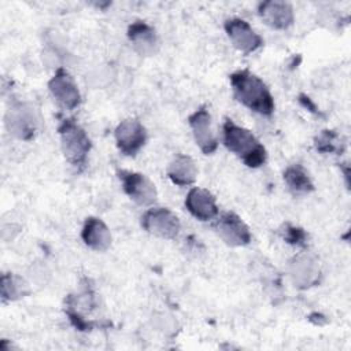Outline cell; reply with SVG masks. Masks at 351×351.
Instances as JSON below:
<instances>
[{"instance_id": "1", "label": "cell", "mask_w": 351, "mask_h": 351, "mask_svg": "<svg viewBox=\"0 0 351 351\" xmlns=\"http://www.w3.org/2000/svg\"><path fill=\"white\" fill-rule=\"evenodd\" d=\"M229 80L234 99L244 107L263 117H270L274 112V97L256 74L248 70H237L229 75Z\"/></svg>"}, {"instance_id": "2", "label": "cell", "mask_w": 351, "mask_h": 351, "mask_svg": "<svg viewBox=\"0 0 351 351\" xmlns=\"http://www.w3.org/2000/svg\"><path fill=\"white\" fill-rule=\"evenodd\" d=\"M222 140L225 147L247 167L258 169L266 163L267 151L265 145L251 130L237 125L229 118L225 119L222 125Z\"/></svg>"}, {"instance_id": "3", "label": "cell", "mask_w": 351, "mask_h": 351, "mask_svg": "<svg viewBox=\"0 0 351 351\" xmlns=\"http://www.w3.org/2000/svg\"><path fill=\"white\" fill-rule=\"evenodd\" d=\"M58 133L66 160L77 171H82L92 148L88 133L74 118H63L58 125Z\"/></svg>"}, {"instance_id": "4", "label": "cell", "mask_w": 351, "mask_h": 351, "mask_svg": "<svg viewBox=\"0 0 351 351\" xmlns=\"http://www.w3.org/2000/svg\"><path fill=\"white\" fill-rule=\"evenodd\" d=\"M140 222L147 233L163 240L176 239L181 230L178 217L167 207L151 206L144 211Z\"/></svg>"}, {"instance_id": "5", "label": "cell", "mask_w": 351, "mask_h": 351, "mask_svg": "<svg viewBox=\"0 0 351 351\" xmlns=\"http://www.w3.org/2000/svg\"><path fill=\"white\" fill-rule=\"evenodd\" d=\"M118 178L126 196L141 207H151L158 199L155 184L143 173L133 170H118Z\"/></svg>"}, {"instance_id": "6", "label": "cell", "mask_w": 351, "mask_h": 351, "mask_svg": "<svg viewBox=\"0 0 351 351\" xmlns=\"http://www.w3.org/2000/svg\"><path fill=\"white\" fill-rule=\"evenodd\" d=\"M48 89L59 107L74 110L81 104V93L74 77L63 67L56 69L48 81Z\"/></svg>"}, {"instance_id": "7", "label": "cell", "mask_w": 351, "mask_h": 351, "mask_svg": "<svg viewBox=\"0 0 351 351\" xmlns=\"http://www.w3.org/2000/svg\"><path fill=\"white\" fill-rule=\"evenodd\" d=\"M36 111L27 103H14L5 112L8 132L19 140H32L37 130Z\"/></svg>"}, {"instance_id": "8", "label": "cell", "mask_w": 351, "mask_h": 351, "mask_svg": "<svg viewBox=\"0 0 351 351\" xmlns=\"http://www.w3.org/2000/svg\"><path fill=\"white\" fill-rule=\"evenodd\" d=\"M214 229L221 240L230 247H244L252 240L248 225L233 211H225L217 217Z\"/></svg>"}, {"instance_id": "9", "label": "cell", "mask_w": 351, "mask_h": 351, "mask_svg": "<svg viewBox=\"0 0 351 351\" xmlns=\"http://www.w3.org/2000/svg\"><path fill=\"white\" fill-rule=\"evenodd\" d=\"M114 137L118 149L126 156H136L138 151L145 145L148 134L144 125L134 119L128 118L121 121L115 130Z\"/></svg>"}, {"instance_id": "10", "label": "cell", "mask_w": 351, "mask_h": 351, "mask_svg": "<svg viewBox=\"0 0 351 351\" xmlns=\"http://www.w3.org/2000/svg\"><path fill=\"white\" fill-rule=\"evenodd\" d=\"M223 29L233 47L244 55H250L263 45V38L252 29L247 21L241 18L226 19Z\"/></svg>"}, {"instance_id": "11", "label": "cell", "mask_w": 351, "mask_h": 351, "mask_svg": "<svg viewBox=\"0 0 351 351\" xmlns=\"http://www.w3.org/2000/svg\"><path fill=\"white\" fill-rule=\"evenodd\" d=\"M188 123L191 126L193 138L196 145L204 155H211L218 148V137L213 128V119L206 107H200L193 111L189 118Z\"/></svg>"}, {"instance_id": "12", "label": "cell", "mask_w": 351, "mask_h": 351, "mask_svg": "<svg viewBox=\"0 0 351 351\" xmlns=\"http://www.w3.org/2000/svg\"><path fill=\"white\" fill-rule=\"evenodd\" d=\"M289 276L295 287L300 289L317 285L321 277V267L317 258L308 252L293 256L289 262Z\"/></svg>"}, {"instance_id": "13", "label": "cell", "mask_w": 351, "mask_h": 351, "mask_svg": "<svg viewBox=\"0 0 351 351\" xmlns=\"http://www.w3.org/2000/svg\"><path fill=\"white\" fill-rule=\"evenodd\" d=\"M185 207L192 217L202 222L211 221L218 217V204L215 196L200 186H193L185 197Z\"/></svg>"}, {"instance_id": "14", "label": "cell", "mask_w": 351, "mask_h": 351, "mask_svg": "<svg viewBox=\"0 0 351 351\" xmlns=\"http://www.w3.org/2000/svg\"><path fill=\"white\" fill-rule=\"evenodd\" d=\"M258 15L271 29L285 30L293 25V7L288 1L267 0L258 4Z\"/></svg>"}, {"instance_id": "15", "label": "cell", "mask_w": 351, "mask_h": 351, "mask_svg": "<svg viewBox=\"0 0 351 351\" xmlns=\"http://www.w3.org/2000/svg\"><path fill=\"white\" fill-rule=\"evenodd\" d=\"M128 38L134 51L141 56H152L158 52L159 40L156 30L144 21H136L129 25Z\"/></svg>"}, {"instance_id": "16", "label": "cell", "mask_w": 351, "mask_h": 351, "mask_svg": "<svg viewBox=\"0 0 351 351\" xmlns=\"http://www.w3.org/2000/svg\"><path fill=\"white\" fill-rule=\"evenodd\" d=\"M81 239L93 251L104 252L110 248L112 237L106 222L97 217H88L82 225Z\"/></svg>"}, {"instance_id": "17", "label": "cell", "mask_w": 351, "mask_h": 351, "mask_svg": "<svg viewBox=\"0 0 351 351\" xmlns=\"http://www.w3.org/2000/svg\"><path fill=\"white\" fill-rule=\"evenodd\" d=\"M197 166L195 160L185 154H178L167 167L169 180L178 186H189L197 178Z\"/></svg>"}, {"instance_id": "18", "label": "cell", "mask_w": 351, "mask_h": 351, "mask_svg": "<svg viewBox=\"0 0 351 351\" xmlns=\"http://www.w3.org/2000/svg\"><path fill=\"white\" fill-rule=\"evenodd\" d=\"M282 177H284V182L288 186L289 192L293 193L295 196L307 195L314 191V184H313V180H311L308 171L300 163L289 165L284 170Z\"/></svg>"}, {"instance_id": "19", "label": "cell", "mask_w": 351, "mask_h": 351, "mask_svg": "<svg viewBox=\"0 0 351 351\" xmlns=\"http://www.w3.org/2000/svg\"><path fill=\"white\" fill-rule=\"evenodd\" d=\"M29 292L26 282L14 273H3L1 276V299L14 302L23 298Z\"/></svg>"}, {"instance_id": "20", "label": "cell", "mask_w": 351, "mask_h": 351, "mask_svg": "<svg viewBox=\"0 0 351 351\" xmlns=\"http://www.w3.org/2000/svg\"><path fill=\"white\" fill-rule=\"evenodd\" d=\"M315 149L322 154L340 155L344 151L343 138L333 130H322L314 140Z\"/></svg>"}, {"instance_id": "21", "label": "cell", "mask_w": 351, "mask_h": 351, "mask_svg": "<svg viewBox=\"0 0 351 351\" xmlns=\"http://www.w3.org/2000/svg\"><path fill=\"white\" fill-rule=\"evenodd\" d=\"M280 233L288 244H292V245H296V247H306L307 245L308 234L306 233L304 229H302L299 226H295L292 223H285V225H282Z\"/></svg>"}]
</instances>
